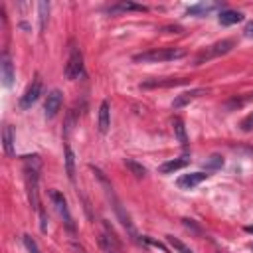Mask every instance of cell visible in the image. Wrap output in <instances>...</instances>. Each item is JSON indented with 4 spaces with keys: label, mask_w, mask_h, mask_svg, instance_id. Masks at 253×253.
Listing matches in <instances>:
<instances>
[{
    "label": "cell",
    "mask_w": 253,
    "mask_h": 253,
    "mask_svg": "<svg viewBox=\"0 0 253 253\" xmlns=\"http://www.w3.org/2000/svg\"><path fill=\"white\" fill-rule=\"evenodd\" d=\"M40 168H42V160H40L38 154L24 156V178H26V188H28V200H30L32 208H34L38 213L42 211V206H40V194H38Z\"/></svg>",
    "instance_id": "obj_1"
},
{
    "label": "cell",
    "mask_w": 253,
    "mask_h": 253,
    "mask_svg": "<svg viewBox=\"0 0 253 253\" xmlns=\"http://www.w3.org/2000/svg\"><path fill=\"white\" fill-rule=\"evenodd\" d=\"M91 170L95 172V176H97V180L103 184V188H105V194H107V198L111 200V204H113V210H115V213H117V217L121 219V223L128 229V233L130 235H134V227H132V221H130V217H128V213L125 211V208H123V204H121V200L117 198V194H115V190H113V186L109 184V180L105 178V174L99 170V168H95V166H91Z\"/></svg>",
    "instance_id": "obj_2"
},
{
    "label": "cell",
    "mask_w": 253,
    "mask_h": 253,
    "mask_svg": "<svg viewBox=\"0 0 253 253\" xmlns=\"http://www.w3.org/2000/svg\"><path fill=\"white\" fill-rule=\"evenodd\" d=\"M186 51L180 47H160V49H150L144 53L134 55L132 59L136 63H158V61H172V59H180L184 57Z\"/></svg>",
    "instance_id": "obj_3"
},
{
    "label": "cell",
    "mask_w": 253,
    "mask_h": 253,
    "mask_svg": "<svg viewBox=\"0 0 253 253\" xmlns=\"http://www.w3.org/2000/svg\"><path fill=\"white\" fill-rule=\"evenodd\" d=\"M65 77H67V79H71V81L85 77L83 55H81V51H79L77 47H73V49H71V53H69V59H67V63H65Z\"/></svg>",
    "instance_id": "obj_4"
},
{
    "label": "cell",
    "mask_w": 253,
    "mask_h": 253,
    "mask_svg": "<svg viewBox=\"0 0 253 253\" xmlns=\"http://www.w3.org/2000/svg\"><path fill=\"white\" fill-rule=\"evenodd\" d=\"M49 198H51V202H53L55 210L59 211V215L63 217V223H65L67 231H69V233H75V223H73V217H71V213H69V208H67V200H65V196H63L61 192H57V190H51V192H49Z\"/></svg>",
    "instance_id": "obj_5"
},
{
    "label": "cell",
    "mask_w": 253,
    "mask_h": 253,
    "mask_svg": "<svg viewBox=\"0 0 253 253\" xmlns=\"http://www.w3.org/2000/svg\"><path fill=\"white\" fill-rule=\"evenodd\" d=\"M42 79L40 77H36L30 85H28V89L24 91V95L20 97V107L22 109H30L38 99H40V95H42Z\"/></svg>",
    "instance_id": "obj_6"
},
{
    "label": "cell",
    "mask_w": 253,
    "mask_h": 253,
    "mask_svg": "<svg viewBox=\"0 0 253 253\" xmlns=\"http://www.w3.org/2000/svg\"><path fill=\"white\" fill-rule=\"evenodd\" d=\"M231 49H233V40H221V42L210 45V47L196 59V65L204 63V59H210V57H215V55H223V53H227V51H231Z\"/></svg>",
    "instance_id": "obj_7"
},
{
    "label": "cell",
    "mask_w": 253,
    "mask_h": 253,
    "mask_svg": "<svg viewBox=\"0 0 253 253\" xmlns=\"http://www.w3.org/2000/svg\"><path fill=\"white\" fill-rule=\"evenodd\" d=\"M61 105H63V95H61V91H59V89L49 91V93H47V99H45V105H43L45 117H47V119H53V117L59 113Z\"/></svg>",
    "instance_id": "obj_8"
},
{
    "label": "cell",
    "mask_w": 253,
    "mask_h": 253,
    "mask_svg": "<svg viewBox=\"0 0 253 253\" xmlns=\"http://www.w3.org/2000/svg\"><path fill=\"white\" fill-rule=\"evenodd\" d=\"M202 95H206V89H204V87H196V89L184 91V93H180V95L172 101V107H174V109H180V107L192 103L194 99H198V97H202Z\"/></svg>",
    "instance_id": "obj_9"
},
{
    "label": "cell",
    "mask_w": 253,
    "mask_h": 253,
    "mask_svg": "<svg viewBox=\"0 0 253 253\" xmlns=\"http://www.w3.org/2000/svg\"><path fill=\"white\" fill-rule=\"evenodd\" d=\"M208 178V174L206 172H190V174H182L180 178H178V188H184V190H190V188H194V186H198V184H202L204 180Z\"/></svg>",
    "instance_id": "obj_10"
},
{
    "label": "cell",
    "mask_w": 253,
    "mask_h": 253,
    "mask_svg": "<svg viewBox=\"0 0 253 253\" xmlns=\"http://www.w3.org/2000/svg\"><path fill=\"white\" fill-rule=\"evenodd\" d=\"M188 83L186 77H180V79H150V81H144L140 87L144 89H150V87H176V85H184Z\"/></svg>",
    "instance_id": "obj_11"
},
{
    "label": "cell",
    "mask_w": 253,
    "mask_h": 253,
    "mask_svg": "<svg viewBox=\"0 0 253 253\" xmlns=\"http://www.w3.org/2000/svg\"><path fill=\"white\" fill-rule=\"evenodd\" d=\"M188 164H190V158H174V160H168V162L160 164L158 172L160 174H172V172H176V170H180V168H184Z\"/></svg>",
    "instance_id": "obj_12"
},
{
    "label": "cell",
    "mask_w": 253,
    "mask_h": 253,
    "mask_svg": "<svg viewBox=\"0 0 253 253\" xmlns=\"http://www.w3.org/2000/svg\"><path fill=\"white\" fill-rule=\"evenodd\" d=\"M243 20V14L237 10H221L219 12V24L221 26H233Z\"/></svg>",
    "instance_id": "obj_13"
},
{
    "label": "cell",
    "mask_w": 253,
    "mask_h": 253,
    "mask_svg": "<svg viewBox=\"0 0 253 253\" xmlns=\"http://www.w3.org/2000/svg\"><path fill=\"white\" fill-rule=\"evenodd\" d=\"M172 130H174V136L178 138V142L182 146L188 144V134H186V126H184V121L180 117H174L172 119Z\"/></svg>",
    "instance_id": "obj_14"
},
{
    "label": "cell",
    "mask_w": 253,
    "mask_h": 253,
    "mask_svg": "<svg viewBox=\"0 0 253 253\" xmlns=\"http://www.w3.org/2000/svg\"><path fill=\"white\" fill-rule=\"evenodd\" d=\"M109 125H111V111H109V103L103 101L101 107H99V130L101 132H107L109 130Z\"/></svg>",
    "instance_id": "obj_15"
},
{
    "label": "cell",
    "mask_w": 253,
    "mask_h": 253,
    "mask_svg": "<svg viewBox=\"0 0 253 253\" xmlns=\"http://www.w3.org/2000/svg\"><path fill=\"white\" fill-rule=\"evenodd\" d=\"M99 243H101V249H103V253H117V241H115V235H113V231H111V235H107V233H103L101 237H99Z\"/></svg>",
    "instance_id": "obj_16"
},
{
    "label": "cell",
    "mask_w": 253,
    "mask_h": 253,
    "mask_svg": "<svg viewBox=\"0 0 253 253\" xmlns=\"http://www.w3.org/2000/svg\"><path fill=\"white\" fill-rule=\"evenodd\" d=\"M2 79H4L6 87H10L14 83V67H12V63H10V59L6 55L2 57Z\"/></svg>",
    "instance_id": "obj_17"
},
{
    "label": "cell",
    "mask_w": 253,
    "mask_h": 253,
    "mask_svg": "<svg viewBox=\"0 0 253 253\" xmlns=\"http://www.w3.org/2000/svg\"><path fill=\"white\" fill-rule=\"evenodd\" d=\"M2 140H4V152L8 156H14V136H12V128L8 125H4V128H2Z\"/></svg>",
    "instance_id": "obj_18"
},
{
    "label": "cell",
    "mask_w": 253,
    "mask_h": 253,
    "mask_svg": "<svg viewBox=\"0 0 253 253\" xmlns=\"http://www.w3.org/2000/svg\"><path fill=\"white\" fill-rule=\"evenodd\" d=\"M125 166L130 170V174H134L136 178H144L146 176V168L140 164V162H136V160H132V158H125Z\"/></svg>",
    "instance_id": "obj_19"
},
{
    "label": "cell",
    "mask_w": 253,
    "mask_h": 253,
    "mask_svg": "<svg viewBox=\"0 0 253 253\" xmlns=\"http://www.w3.org/2000/svg\"><path fill=\"white\" fill-rule=\"evenodd\" d=\"M65 168H67L69 180L73 182L75 180V156H73V152H71V148L67 144H65Z\"/></svg>",
    "instance_id": "obj_20"
},
{
    "label": "cell",
    "mask_w": 253,
    "mask_h": 253,
    "mask_svg": "<svg viewBox=\"0 0 253 253\" xmlns=\"http://www.w3.org/2000/svg\"><path fill=\"white\" fill-rule=\"evenodd\" d=\"M166 241L170 243V247H172L176 253H192V249H190L184 241H180L178 237H174V235H166Z\"/></svg>",
    "instance_id": "obj_21"
},
{
    "label": "cell",
    "mask_w": 253,
    "mask_h": 253,
    "mask_svg": "<svg viewBox=\"0 0 253 253\" xmlns=\"http://www.w3.org/2000/svg\"><path fill=\"white\" fill-rule=\"evenodd\" d=\"M215 8V4H206V2H200V4H196V6H190L188 8V14H192V16H198V14H208L210 10H213Z\"/></svg>",
    "instance_id": "obj_22"
},
{
    "label": "cell",
    "mask_w": 253,
    "mask_h": 253,
    "mask_svg": "<svg viewBox=\"0 0 253 253\" xmlns=\"http://www.w3.org/2000/svg\"><path fill=\"white\" fill-rule=\"evenodd\" d=\"M38 12H40V28L43 30L47 24V16H49V4L47 2H40L38 4Z\"/></svg>",
    "instance_id": "obj_23"
},
{
    "label": "cell",
    "mask_w": 253,
    "mask_h": 253,
    "mask_svg": "<svg viewBox=\"0 0 253 253\" xmlns=\"http://www.w3.org/2000/svg\"><path fill=\"white\" fill-rule=\"evenodd\" d=\"M204 166H206V170H215V168H221L223 166V158L219 156V154H211L206 162H204Z\"/></svg>",
    "instance_id": "obj_24"
},
{
    "label": "cell",
    "mask_w": 253,
    "mask_h": 253,
    "mask_svg": "<svg viewBox=\"0 0 253 253\" xmlns=\"http://www.w3.org/2000/svg\"><path fill=\"white\" fill-rule=\"evenodd\" d=\"M142 243H146V245H152V247L160 249L162 253H168V251H166V247H164L160 241H156V239H152V237H148V235H142Z\"/></svg>",
    "instance_id": "obj_25"
},
{
    "label": "cell",
    "mask_w": 253,
    "mask_h": 253,
    "mask_svg": "<svg viewBox=\"0 0 253 253\" xmlns=\"http://www.w3.org/2000/svg\"><path fill=\"white\" fill-rule=\"evenodd\" d=\"M24 245H26V249L30 251V253H40V247H38V243L30 237V235H24Z\"/></svg>",
    "instance_id": "obj_26"
},
{
    "label": "cell",
    "mask_w": 253,
    "mask_h": 253,
    "mask_svg": "<svg viewBox=\"0 0 253 253\" xmlns=\"http://www.w3.org/2000/svg\"><path fill=\"white\" fill-rule=\"evenodd\" d=\"M119 10H146V6H142V4H134V2H121L119 4Z\"/></svg>",
    "instance_id": "obj_27"
},
{
    "label": "cell",
    "mask_w": 253,
    "mask_h": 253,
    "mask_svg": "<svg viewBox=\"0 0 253 253\" xmlns=\"http://www.w3.org/2000/svg\"><path fill=\"white\" fill-rule=\"evenodd\" d=\"M239 126H241V130H243V132L253 130V113H251V115H247V117L241 121V125H239Z\"/></svg>",
    "instance_id": "obj_28"
},
{
    "label": "cell",
    "mask_w": 253,
    "mask_h": 253,
    "mask_svg": "<svg viewBox=\"0 0 253 253\" xmlns=\"http://www.w3.org/2000/svg\"><path fill=\"white\" fill-rule=\"evenodd\" d=\"M243 34H245L247 38H253V22H249V24L245 26V30H243Z\"/></svg>",
    "instance_id": "obj_29"
},
{
    "label": "cell",
    "mask_w": 253,
    "mask_h": 253,
    "mask_svg": "<svg viewBox=\"0 0 253 253\" xmlns=\"http://www.w3.org/2000/svg\"><path fill=\"white\" fill-rule=\"evenodd\" d=\"M245 231H249V233H253V227L249 225V227H245Z\"/></svg>",
    "instance_id": "obj_30"
}]
</instances>
